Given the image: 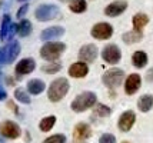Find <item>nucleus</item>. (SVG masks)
<instances>
[{"label": "nucleus", "instance_id": "1", "mask_svg": "<svg viewBox=\"0 0 153 143\" xmlns=\"http://www.w3.org/2000/svg\"><path fill=\"white\" fill-rule=\"evenodd\" d=\"M69 87H70V84H69V80H67V79H65V77L54 79L53 82L50 83L49 90H47V97H49V100L53 102V103L60 102V100L67 95Z\"/></svg>", "mask_w": 153, "mask_h": 143}, {"label": "nucleus", "instance_id": "2", "mask_svg": "<svg viewBox=\"0 0 153 143\" xmlns=\"http://www.w3.org/2000/svg\"><path fill=\"white\" fill-rule=\"evenodd\" d=\"M65 50L66 44L63 41H47L40 49V56L46 61H54L63 55Z\"/></svg>", "mask_w": 153, "mask_h": 143}, {"label": "nucleus", "instance_id": "3", "mask_svg": "<svg viewBox=\"0 0 153 143\" xmlns=\"http://www.w3.org/2000/svg\"><path fill=\"white\" fill-rule=\"evenodd\" d=\"M96 100H97V97L93 92H83L76 96V99L72 102L70 107L76 113H82V112L96 106Z\"/></svg>", "mask_w": 153, "mask_h": 143}, {"label": "nucleus", "instance_id": "4", "mask_svg": "<svg viewBox=\"0 0 153 143\" xmlns=\"http://www.w3.org/2000/svg\"><path fill=\"white\" fill-rule=\"evenodd\" d=\"M60 14V9L56 4H42L36 9L34 16L39 21H49L56 19Z\"/></svg>", "mask_w": 153, "mask_h": 143}, {"label": "nucleus", "instance_id": "5", "mask_svg": "<svg viewBox=\"0 0 153 143\" xmlns=\"http://www.w3.org/2000/svg\"><path fill=\"white\" fill-rule=\"evenodd\" d=\"M123 79H125V72L117 67L109 69L107 72H105V75L102 77L103 83L110 89H114V87H117V86H120L122 82H123Z\"/></svg>", "mask_w": 153, "mask_h": 143}, {"label": "nucleus", "instance_id": "6", "mask_svg": "<svg viewBox=\"0 0 153 143\" xmlns=\"http://www.w3.org/2000/svg\"><path fill=\"white\" fill-rule=\"evenodd\" d=\"M19 53H20V43L17 40H12L7 46H4L0 50V63H4V64L12 63L19 56Z\"/></svg>", "mask_w": 153, "mask_h": 143}, {"label": "nucleus", "instance_id": "7", "mask_svg": "<svg viewBox=\"0 0 153 143\" xmlns=\"http://www.w3.org/2000/svg\"><path fill=\"white\" fill-rule=\"evenodd\" d=\"M102 59L109 63V64H116L119 63L120 59H122V52H120L119 46H116L113 43L110 44H106L103 50H102Z\"/></svg>", "mask_w": 153, "mask_h": 143}, {"label": "nucleus", "instance_id": "8", "mask_svg": "<svg viewBox=\"0 0 153 143\" xmlns=\"http://www.w3.org/2000/svg\"><path fill=\"white\" fill-rule=\"evenodd\" d=\"M90 34L93 36L94 39H97V40H106V39L112 37L113 27H112V24H109L106 21H100V23H96L92 27Z\"/></svg>", "mask_w": 153, "mask_h": 143}, {"label": "nucleus", "instance_id": "9", "mask_svg": "<svg viewBox=\"0 0 153 143\" xmlns=\"http://www.w3.org/2000/svg\"><path fill=\"white\" fill-rule=\"evenodd\" d=\"M0 135L7 139H17L22 135L20 126L12 120H3L0 124Z\"/></svg>", "mask_w": 153, "mask_h": 143}, {"label": "nucleus", "instance_id": "10", "mask_svg": "<svg viewBox=\"0 0 153 143\" xmlns=\"http://www.w3.org/2000/svg\"><path fill=\"white\" fill-rule=\"evenodd\" d=\"M92 136V129L87 123L80 122L73 129V143H86Z\"/></svg>", "mask_w": 153, "mask_h": 143}, {"label": "nucleus", "instance_id": "11", "mask_svg": "<svg viewBox=\"0 0 153 143\" xmlns=\"http://www.w3.org/2000/svg\"><path fill=\"white\" fill-rule=\"evenodd\" d=\"M14 33H17V24L12 23V19L9 14L3 16V20H1V29H0V39L1 40H7V39H12V36Z\"/></svg>", "mask_w": 153, "mask_h": 143}, {"label": "nucleus", "instance_id": "12", "mask_svg": "<svg viewBox=\"0 0 153 143\" xmlns=\"http://www.w3.org/2000/svg\"><path fill=\"white\" fill-rule=\"evenodd\" d=\"M134 122H136V115H134L133 110H126L123 112L119 117V122H117V127H119L120 132L126 133L133 127Z\"/></svg>", "mask_w": 153, "mask_h": 143}, {"label": "nucleus", "instance_id": "13", "mask_svg": "<svg viewBox=\"0 0 153 143\" xmlns=\"http://www.w3.org/2000/svg\"><path fill=\"white\" fill-rule=\"evenodd\" d=\"M97 55H99V50H97V47L94 44H85L79 50V59L80 61H85V63L94 61Z\"/></svg>", "mask_w": 153, "mask_h": 143}, {"label": "nucleus", "instance_id": "14", "mask_svg": "<svg viewBox=\"0 0 153 143\" xmlns=\"http://www.w3.org/2000/svg\"><path fill=\"white\" fill-rule=\"evenodd\" d=\"M126 9H127V3L125 0H116V1H112L109 6H106L105 14L109 16V17H117V16H120Z\"/></svg>", "mask_w": 153, "mask_h": 143}, {"label": "nucleus", "instance_id": "15", "mask_svg": "<svg viewBox=\"0 0 153 143\" xmlns=\"http://www.w3.org/2000/svg\"><path fill=\"white\" fill-rule=\"evenodd\" d=\"M140 84H142V79H140V76L137 73L129 75L126 82H125V92H126V95H134L140 89Z\"/></svg>", "mask_w": 153, "mask_h": 143}, {"label": "nucleus", "instance_id": "16", "mask_svg": "<svg viewBox=\"0 0 153 143\" xmlns=\"http://www.w3.org/2000/svg\"><path fill=\"white\" fill-rule=\"evenodd\" d=\"M87 73H89V66L85 61H76L73 64H70V67H69V75L74 79L86 77Z\"/></svg>", "mask_w": 153, "mask_h": 143}, {"label": "nucleus", "instance_id": "17", "mask_svg": "<svg viewBox=\"0 0 153 143\" xmlns=\"http://www.w3.org/2000/svg\"><path fill=\"white\" fill-rule=\"evenodd\" d=\"M36 67V63L32 57H26V59H22V60L16 64V75L19 76H23V75H29V73H32Z\"/></svg>", "mask_w": 153, "mask_h": 143}, {"label": "nucleus", "instance_id": "18", "mask_svg": "<svg viewBox=\"0 0 153 143\" xmlns=\"http://www.w3.org/2000/svg\"><path fill=\"white\" fill-rule=\"evenodd\" d=\"M63 34H65V29L63 27H60V26H52V27L45 29V30L40 33V39L47 43L49 40L57 39V37L63 36Z\"/></svg>", "mask_w": 153, "mask_h": 143}, {"label": "nucleus", "instance_id": "19", "mask_svg": "<svg viewBox=\"0 0 153 143\" xmlns=\"http://www.w3.org/2000/svg\"><path fill=\"white\" fill-rule=\"evenodd\" d=\"M45 89H46V84L42 79H32L27 82V90L32 95H40Z\"/></svg>", "mask_w": 153, "mask_h": 143}, {"label": "nucleus", "instance_id": "20", "mask_svg": "<svg viewBox=\"0 0 153 143\" xmlns=\"http://www.w3.org/2000/svg\"><path fill=\"white\" fill-rule=\"evenodd\" d=\"M132 23H133V30L142 32V29L149 23V16L145 13H136L132 19Z\"/></svg>", "mask_w": 153, "mask_h": 143}, {"label": "nucleus", "instance_id": "21", "mask_svg": "<svg viewBox=\"0 0 153 143\" xmlns=\"http://www.w3.org/2000/svg\"><path fill=\"white\" fill-rule=\"evenodd\" d=\"M152 106H153V96L152 95H143L139 97L137 107H139L140 112L146 113V112H149V110L152 109Z\"/></svg>", "mask_w": 153, "mask_h": 143}, {"label": "nucleus", "instance_id": "22", "mask_svg": "<svg viewBox=\"0 0 153 143\" xmlns=\"http://www.w3.org/2000/svg\"><path fill=\"white\" fill-rule=\"evenodd\" d=\"M132 63H133L134 67L137 69H142L146 66L147 63V55L143 52V50H137V52H134L133 56H132Z\"/></svg>", "mask_w": 153, "mask_h": 143}, {"label": "nucleus", "instance_id": "23", "mask_svg": "<svg viewBox=\"0 0 153 143\" xmlns=\"http://www.w3.org/2000/svg\"><path fill=\"white\" fill-rule=\"evenodd\" d=\"M143 39V33L142 32H136V30H130L122 36V40L125 41L126 44H133V43H137Z\"/></svg>", "mask_w": 153, "mask_h": 143}, {"label": "nucleus", "instance_id": "24", "mask_svg": "<svg viewBox=\"0 0 153 143\" xmlns=\"http://www.w3.org/2000/svg\"><path fill=\"white\" fill-rule=\"evenodd\" d=\"M69 9L73 13H83L86 12L87 3L86 0H69Z\"/></svg>", "mask_w": 153, "mask_h": 143}, {"label": "nucleus", "instance_id": "25", "mask_svg": "<svg viewBox=\"0 0 153 143\" xmlns=\"http://www.w3.org/2000/svg\"><path fill=\"white\" fill-rule=\"evenodd\" d=\"M54 123H56V116L50 115V116H46V117H43L39 123V129L42 132H50V130L53 129Z\"/></svg>", "mask_w": 153, "mask_h": 143}, {"label": "nucleus", "instance_id": "26", "mask_svg": "<svg viewBox=\"0 0 153 143\" xmlns=\"http://www.w3.org/2000/svg\"><path fill=\"white\" fill-rule=\"evenodd\" d=\"M30 33H32V23H30V20H27V19H23L17 24V34L22 36V37H26Z\"/></svg>", "mask_w": 153, "mask_h": 143}, {"label": "nucleus", "instance_id": "27", "mask_svg": "<svg viewBox=\"0 0 153 143\" xmlns=\"http://www.w3.org/2000/svg\"><path fill=\"white\" fill-rule=\"evenodd\" d=\"M110 113H112V109L106 104H102V103H97L93 109V115L99 116V117H107V116H110Z\"/></svg>", "mask_w": 153, "mask_h": 143}, {"label": "nucleus", "instance_id": "28", "mask_svg": "<svg viewBox=\"0 0 153 143\" xmlns=\"http://www.w3.org/2000/svg\"><path fill=\"white\" fill-rule=\"evenodd\" d=\"M14 99L16 100H19L20 103H25V104H29V103L32 102V99H30V96L26 93V90L22 87H17L14 90Z\"/></svg>", "mask_w": 153, "mask_h": 143}, {"label": "nucleus", "instance_id": "29", "mask_svg": "<svg viewBox=\"0 0 153 143\" xmlns=\"http://www.w3.org/2000/svg\"><path fill=\"white\" fill-rule=\"evenodd\" d=\"M60 69H62V64L60 63H49V64H45L42 70L45 73H49V75H53V73H57Z\"/></svg>", "mask_w": 153, "mask_h": 143}, {"label": "nucleus", "instance_id": "30", "mask_svg": "<svg viewBox=\"0 0 153 143\" xmlns=\"http://www.w3.org/2000/svg\"><path fill=\"white\" fill-rule=\"evenodd\" d=\"M43 143H66V136L62 135V133L52 135V136H49L47 139H45Z\"/></svg>", "mask_w": 153, "mask_h": 143}, {"label": "nucleus", "instance_id": "31", "mask_svg": "<svg viewBox=\"0 0 153 143\" xmlns=\"http://www.w3.org/2000/svg\"><path fill=\"white\" fill-rule=\"evenodd\" d=\"M99 143H116V137L112 133H105L100 136Z\"/></svg>", "mask_w": 153, "mask_h": 143}, {"label": "nucleus", "instance_id": "32", "mask_svg": "<svg viewBox=\"0 0 153 143\" xmlns=\"http://www.w3.org/2000/svg\"><path fill=\"white\" fill-rule=\"evenodd\" d=\"M27 10H29V4H23V6H20V9L19 10H17V13H16V16H17V17H23V16H25V14L27 13Z\"/></svg>", "mask_w": 153, "mask_h": 143}, {"label": "nucleus", "instance_id": "33", "mask_svg": "<svg viewBox=\"0 0 153 143\" xmlns=\"http://www.w3.org/2000/svg\"><path fill=\"white\" fill-rule=\"evenodd\" d=\"M146 82H149V83L153 82V67L147 70V73H146Z\"/></svg>", "mask_w": 153, "mask_h": 143}, {"label": "nucleus", "instance_id": "34", "mask_svg": "<svg viewBox=\"0 0 153 143\" xmlns=\"http://www.w3.org/2000/svg\"><path fill=\"white\" fill-rule=\"evenodd\" d=\"M7 97V93H6V90L0 86V100H4Z\"/></svg>", "mask_w": 153, "mask_h": 143}, {"label": "nucleus", "instance_id": "35", "mask_svg": "<svg viewBox=\"0 0 153 143\" xmlns=\"http://www.w3.org/2000/svg\"><path fill=\"white\" fill-rule=\"evenodd\" d=\"M9 106L12 107V110H13V112H16V113H17V106H14L12 102H9Z\"/></svg>", "mask_w": 153, "mask_h": 143}, {"label": "nucleus", "instance_id": "36", "mask_svg": "<svg viewBox=\"0 0 153 143\" xmlns=\"http://www.w3.org/2000/svg\"><path fill=\"white\" fill-rule=\"evenodd\" d=\"M122 143H130V142H127V140H123V142H122Z\"/></svg>", "mask_w": 153, "mask_h": 143}, {"label": "nucleus", "instance_id": "37", "mask_svg": "<svg viewBox=\"0 0 153 143\" xmlns=\"http://www.w3.org/2000/svg\"><path fill=\"white\" fill-rule=\"evenodd\" d=\"M17 1H27V0H17Z\"/></svg>", "mask_w": 153, "mask_h": 143}, {"label": "nucleus", "instance_id": "38", "mask_svg": "<svg viewBox=\"0 0 153 143\" xmlns=\"http://www.w3.org/2000/svg\"><path fill=\"white\" fill-rule=\"evenodd\" d=\"M0 143H4V142H3V140H1V139H0Z\"/></svg>", "mask_w": 153, "mask_h": 143}]
</instances>
